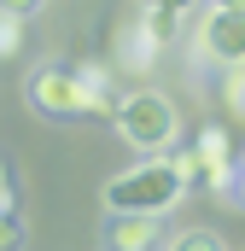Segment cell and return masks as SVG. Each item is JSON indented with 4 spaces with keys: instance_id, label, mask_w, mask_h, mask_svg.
I'll list each match as a JSON object with an SVG mask.
<instances>
[{
    "instance_id": "cell-15",
    "label": "cell",
    "mask_w": 245,
    "mask_h": 251,
    "mask_svg": "<svg viewBox=\"0 0 245 251\" xmlns=\"http://www.w3.org/2000/svg\"><path fill=\"white\" fill-rule=\"evenodd\" d=\"M198 0H140V12H175V18H187Z\"/></svg>"
},
{
    "instance_id": "cell-12",
    "label": "cell",
    "mask_w": 245,
    "mask_h": 251,
    "mask_svg": "<svg viewBox=\"0 0 245 251\" xmlns=\"http://www.w3.org/2000/svg\"><path fill=\"white\" fill-rule=\"evenodd\" d=\"M24 240H29V222H18V210L0 216V251H24Z\"/></svg>"
},
{
    "instance_id": "cell-1",
    "label": "cell",
    "mask_w": 245,
    "mask_h": 251,
    "mask_svg": "<svg viewBox=\"0 0 245 251\" xmlns=\"http://www.w3.org/2000/svg\"><path fill=\"white\" fill-rule=\"evenodd\" d=\"M181 199H187V181L170 170V158H140L99 187V204L111 216H170Z\"/></svg>"
},
{
    "instance_id": "cell-2",
    "label": "cell",
    "mask_w": 245,
    "mask_h": 251,
    "mask_svg": "<svg viewBox=\"0 0 245 251\" xmlns=\"http://www.w3.org/2000/svg\"><path fill=\"white\" fill-rule=\"evenodd\" d=\"M111 128H117L134 152L164 158V152L181 140V111H175V100H170V94L140 88V94H122V105H117V117H111Z\"/></svg>"
},
{
    "instance_id": "cell-4",
    "label": "cell",
    "mask_w": 245,
    "mask_h": 251,
    "mask_svg": "<svg viewBox=\"0 0 245 251\" xmlns=\"http://www.w3.org/2000/svg\"><path fill=\"white\" fill-rule=\"evenodd\" d=\"M29 105L41 111V117H88V88H82V76L70 70V64H41L35 76H29Z\"/></svg>"
},
{
    "instance_id": "cell-5",
    "label": "cell",
    "mask_w": 245,
    "mask_h": 251,
    "mask_svg": "<svg viewBox=\"0 0 245 251\" xmlns=\"http://www.w3.org/2000/svg\"><path fill=\"white\" fill-rule=\"evenodd\" d=\"M193 152H198V164H204V187L210 193H228L234 187V140H228V128H198V140H193Z\"/></svg>"
},
{
    "instance_id": "cell-11",
    "label": "cell",
    "mask_w": 245,
    "mask_h": 251,
    "mask_svg": "<svg viewBox=\"0 0 245 251\" xmlns=\"http://www.w3.org/2000/svg\"><path fill=\"white\" fill-rule=\"evenodd\" d=\"M170 251H228V246H222V234H210V228H193V234H181Z\"/></svg>"
},
{
    "instance_id": "cell-10",
    "label": "cell",
    "mask_w": 245,
    "mask_h": 251,
    "mask_svg": "<svg viewBox=\"0 0 245 251\" xmlns=\"http://www.w3.org/2000/svg\"><path fill=\"white\" fill-rule=\"evenodd\" d=\"M24 24H29V18L0 12V59H18V47H24Z\"/></svg>"
},
{
    "instance_id": "cell-14",
    "label": "cell",
    "mask_w": 245,
    "mask_h": 251,
    "mask_svg": "<svg viewBox=\"0 0 245 251\" xmlns=\"http://www.w3.org/2000/svg\"><path fill=\"white\" fill-rule=\"evenodd\" d=\"M18 210V181H12V170L0 164V216H12Z\"/></svg>"
},
{
    "instance_id": "cell-18",
    "label": "cell",
    "mask_w": 245,
    "mask_h": 251,
    "mask_svg": "<svg viewBox=\"0 0 245 251\" xmlns=\"http://www.w3.org/2000/svg\"><path fill=\"white\" fill-rule=\"evenodd\" d=\"M222 6H245V0H222Z\"/></svg>"
},
{
    "instance_id": "cell-7",
    "label": "cell",
    "mask_w": 245,
    "mask_h": 251,
    "mask_svg": "<svg viewBox=\"0 0 245 251\" xmlns=\"http://www.w3.org/2000/svg\"><path fill=\"white\" fill-rule=\"evenodd\" d=\"M158 53H164V41H158L146 24H134V29H122V35H117V64H122V70H134V76H152Z\"/></svg>"
},
{
    "instance_id": "cell-9",
    "label": "cell",
    "mask_w": 245,
    "mask_h": 251,
    "mask_svg": "<svg viewBox=\"0 0 245 251\" xmlns=\"http://www.w3.org/2000/svg\"><path fill=\"white\" fill-rule=\"evenodd\" d=\"M164 158H170V170L181 176L187 187H204V164H198V152H193V146H170Z\"/></svg>"
},
{
    "instance_id": "cell-16",
    "label": "cell",
    "mask_w": 245,
    "mask_h": 251,
    "mask_svg": "<svg viewBox=\"0 0 245 251\" xmlns=\"http://www.w3.org/2000/svg\"><path fill=\"white\" fill-rule=\"evenodd\" d=\"M47 0H0V12H12V18H35Z\"/></svg>"
},
{
    "instance_id": "cell-8",
    "label": "cell",
    "mask_w": 245,
    "mask_h": 251,
    "mask_svg": "<svg viewBox=\"0 0 245 251\" xmlns=\"http://www.w3.org/2000/svg\"><path fill=\"white\" fill-rule=\"evenodd\" d=\"M222 111H228L234 123H245V64H234V70L222 76Z\"/></svg>"
},
{
    "instance_id": "cell-17",
    "label": "cell",
    "mask_w": 245,
    "mask_h": 251,
    "mask_svg": "<svg viewBox=\"0 0 245 251\" xmlns=\"http://www.w3.org/2000/svg\"><path fill=\"white\" fill-rule=\"evenodd\" d=\"M228 193H234V199H240V204H245V164H240V170H234V187H228Z\"/></svg>"
},
{
    "instance_id": "cell-3",
    "label": "cell",
    "mask_w": 245,
    "mask_h": 251,
    "mask_svg": "<svg viewBox=\"0 0 245 251\" xmlns=\"http://www.w3.org/2000/svg\"><path fill=\"white\" fill-rule=\"evenodd\" d=\"M193 53H198V64H222V70L245 64V6H222L216 0L198 18V29H193Z\"/></svg>"
},
{
    "instance_id": "cell-6",
    "label": "cell",
    "mask_w": 245,
    "mask_h": 251,
    "mask_svg": "<svg viewBox=\"0 0 245 251\" xmlns=\"http://www.w3.org/2000/svg\"><path fill=\"white\" fill-rule=\"evenodd\" d=\"M99 246L105 251H158L164 246V222L158 216H111Z\"/></svg>"
},
{
    "instance_id": "cell-13",
    "label": "cell",
    "mask_w": 245,
    "mask_h": 251,
    "mask_svg": "<svg viewBox=\"0 0 245 251\" xmlns=\"http://www.w3.org/2000/svg\"><path fill=\"white\" fill-rule=\"evenodd\" d=\"M140 24H146V29H152V35H158V41L170 47V35H175V24H181V18H175V12H146Z\"/></svg>"
}]
</instances>
